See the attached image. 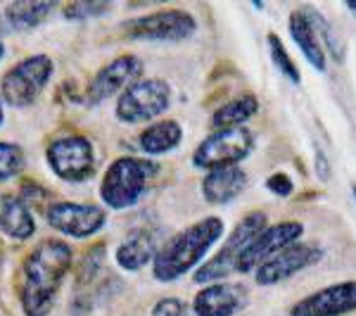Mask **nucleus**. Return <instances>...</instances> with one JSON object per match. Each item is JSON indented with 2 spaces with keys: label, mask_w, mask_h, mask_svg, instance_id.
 Wrapping results in <instances>:
<instances>
[{
  "label": "nucleus",
  "mask_w": 356,
  "mask_h": 316,
  "mask_svg": "<svg viewBox=\"0 0 356 316\" xmlns=\"http://www.w3.org/2000/svg\"><path fill=\"white\" fill-rule=\"evenodd\" d=\"M352 191H354V200H356V186H354V188H352Z\"/></svg>",
  "instance_id": "33"
},
{
  "label": "nucleus",
  "mask_w": 356,
  "mask_h": 316,
  "mask_svg": "<svg viewBox=\"0 0 356 316\" xmlns=\"http://www.w3.org/2000/svg\"><path fill=\"white\" fill-rule=\"evenodd\" d=\"M152 316H191L188 307L176 297H166V300H159L154 304Z\"/></svg>",
  "instance_id": "28"
},
{
  "label": "nucleus",
  "mask_w": 356,
  "mask_h": 316,
  "mask_svg": "<svg viewBox=\"0 0 356 316\" xmlns=\"http://www.w3.org/2000/svg\"><path fill=\"white\" fill-rule=\"evenodd\" d=\"M157 252H159L157 240H154V235L150 231H136L119 245L117 262L126 271H138V269L145 267L150 260H154Z\"/></svg>",
  "instance_id": "18"
},
{
  "label": "nucleus",
  "mask_w": 356,
  "mask_h": 316,
  "mask_svg": "<svg viewBox=\"0 0 356 316\" xmlns=\"http://www.w3.org/2000/svg\"><path fill=\"white\" fill-rule=\"evenodd\" d=\"M247 304V290L238 283L209 285L195 297V314L197 316H233Z\"/></svg>",
  "instance_id": "15"
},
{
  "label": "nucleus",
  "mask_w": 356,
  "mask_h": 316,
  "mask_svg": "<svg viewBox=\"0 0 356 316\" xmlns=\"http://www.w3.org/2000/svg\"><path fill=\"white\" fill-rule=\"evenodd\" d=\"M48 162L60 179L79 183L93 176L95 155L90 141L83 136H65L57 138L48 148Z\"/></svg>",
  "instance_id": "9"
},
{
  "label": "nucleus",
  "mask_w": 356,
  "mask_h": 316,
  "mask_svg": "<svg viewBox=\"0 0 356 316\" xmlns=\"http://www.w3.org/2000/svg\"><path fill=\"white\" fill-rule=\"evenodd\" d=\"M356 309V281L328 285L295 304L292 316H342Z\"/></svg>",
  "instance_id": "13"
},
{
  "label": "nucleus",
  "mask_w": 356,
  "mask_h": 316,
  "mask_svg": "<svg viewBox=\"0 0 356 316\" xmlns=\"http://www.w3.org/2000/svg\"><path fill=\"white\" fill-rule=\"evenodd\" d=\"M247 186V176L240 166H221L211 169L202 181L204 200L211 205H226L238 198Z\"/></svg>",
  "instance_id": "16"
},
{
  "label": "nucleus",
  "mask_w": 356,
  "mask_h": 316,
  "mask_svg": "<svg viewBox=\"0 0 356 316\" xmlns=\"http://www.w3.org/2000/svg\"><path fill=\"white\" fill-rule=\"evenodd\" d=\"M53 74V60L48 55H33L15 65L3 77V97L13 107H26L41 95Z\"/></svg>",
  "instance_id": "5"
},
{
  "label": "nucleus",
  "mask_w": 356,
  "mask_h": 316,
  "mask_svg": "<svg viewBox=\"0 0 356 316\" xmlns=\"http://www.w3.org/2000/svg\"><path fill=\"white\" fill-rule=\"evenodd\" d=\"M105 210L95 205H76V203H57L48 210V223L60 233L86 238L105 226Z\"/></svg>",
  "instance_id": "12"
},
{
  "label": "nucleus",
  "mask_w": 356,
  "mask_h": 316,
  "mask_svg": "<svg viewBox=\"0 0 356 316\" xmlns=\"http://www.w3.org/2000/svg\"><path fill=\"white\" fill-rule=\"evenodd\" d=\"M0 122H3V107H0Z\"/></svg>",
  "instance_id": "32"
},
{
  "label": "nucleus",
  "mask_w": 356,
  "mask_h": 316,
  "mask_svg": "<svg viewBox=\"0 0 356 316\" xmlns=\"http://www.w3.org/2000/svg\"><path fill=\"white\" fill-rule=\"evenodd\" d=\"M143 65L138 57L124 55L117 57L114 62H110L107 67H102L95 74V79L88 86V102L90 105H100L102 100H107L110 95L117 93L119 88L129 86L131 81L136 84V79L140 77Z\"/></svg>",
  "instance_id": "14"
},
{
  "label": "nucleus",
  "mask_w": 356,
  "mask_h": 316,
  "mask_svg": "<svg viewBox=\"0 0 356 316\" xmlns=\"http://www.w3.org/2000/svg\"><path fill=\"white\" fill-rule=\"evenodd\" d=\"M134 41H186L195 33V19L181 10L136 17L122 26Z\"/></svg>",
  "instance_id": "8"
},
{
  "label": "nucleus",
  "mask_w": 356,
  "mask_h": 316,
  "mask_svg": "<svg viewBox=\"0 0 356 316\" xmlns=\"http://www.w3.org/2000/svg\"><path fill=\"white\" fill-rule=\"evenodd\" d=\"M254 138L245 129H221L200 143L193 155V164L200 169H221V166H238L252 152Z\"/></svg>",
  "instance_id": "6"
},
{
  "label": "nucleus",
  "mask_w": 356,
  "mask_h": 316,
  "mask_svg": "<svg viewBox=\"0 0 356 316\" xmlns=\"http://www.w3.org/2000/svg\"><path fill=\"white\" fill-rule=\"evenodd\" d=\"M169 86L159 79H143L131 84L117 102V117L129 124L159 117L169 107Z\"/></svg>",
  "instance_id": "7"
},
{
  "label": "nucleus",
  "mask_w": 356,
  "mask_h": 316,
  "mask_svg": "<svg viewBox=\"0 0 356 316\" xmlns=\"http://www.w3.org/2000/svg\"><path fill=\"white\" fill-rule=\"evenodd\" d=\"M72 264V248L60 240H45L29 255L22 281V307L26 316H48L55 292Z\"/></svg>",
  "instance_id": "1"
},
{
  "label": "nucleus",
  "mask_w": 356,
  "mask_h": 316,
  "mask_svg": "<svg viewBox=\"0 0 356 316\" xmlns=\"http://www.w3.org/2000/svg\"><path fill=\"white\" fill-rule=\"evenodd\" d=\"M316 169L321 171V179H325V181L330 179V166H328V162H325V155L321 150L316 152Z\"/></svg>",
  "instance_id": "30"
},
{
  "label": "nucleus",
  "mask_w": 356,
  "mask_h": 316,
  "mask_svg": "<svg viewBox=\"0 0 356 316\" xmlns=\"http://www.w3.org/2000/svg\"><path fill=\"white\" fill-rule=\"evenodd\" d=\"M264 228H266V214H264V212H252V214H247L245 219L235 226V231L228 235L226 245L219 250V255L211 257L204 267L197 269L195 281H197V283H211V281L226 278L228 274L235 271L238 260H240V255H243V250L247 248V243H250L254 235H259Z\"/></svg>",
  "instance_id": "4"
},
{
  "label": "nucleus",
  "mask_w": 356,
  "mask_h": 316,
  "mask_svg": "<svg viewBox=\"0 0 356 316\" xmlns=\"http://www.w3.org/2000/svg\"><path fill=\"white\" fill-rule=\"evenodd\" d=\"M0 231L15 240H26L36 231L29 207L15 195H0Z\"/></svg>",
  "instance_id": "17"
},
{
  "label": "nucleus",
  "mask_w": 356,
  "mask_h": 316,
  "mask_svg": "<svg viewBox=\"0 0 356 316\" xmlns=\"http://www.w3.org/2000/svg\"><path fill=\"white\" fill-rule=\"evenodd\" d=\"M102 257H105V250H102L100 245L83 257V264H81V269H79V283H90V281L95 278L97 269H100V264H102Z\"/></svg>",
  "instance_id": "27"
},
{
  "label": "nucleus",
  "mask_w": 356,
  "mask_h": 316,
  "mask_svg": "<svg viewBox=\"0 0 356 316\" xmlns=\"http://www.w3.org/2000/svg\"><path fill=\"white\" fill-rule=\"evenodd\" d=\"M24 159H22V150L10 143H0V181L13 179L22 171Z\"/></svg>",
  "instance_id": "25"
},
{
  "label": "nucleus",
  "mask_w": 356,
  "mask_h": 316,
  "mask_svg": "<svg viewBox=\"0 0 356 316\" xmlns=\"http://www.w3.org/2000/svg\"><path fill=\"white\" fill-rule=\"evenodd\" d=\"M107 10H110L107 3H72L65 8V17L67 19H88V17H97Z\"/></svg>",
  "instance_id": "26"
},
{
  "label": "nucleus",
  "mask_w": 356,
  "mask_h": 316,
  "mask_svg": "<svg viewBox=\"0 0 356 316\" xmlns=\"http://www.w3.org/2000/svg\"><path fill=\"white\" fill-rule=\"evenodd\" d=\"M257 110H259L257 97H252V95L235 97V100L226 102V105L216 110L211 124H214L216 129H238V126L247 122L252 114H257Z\"/></svg>",
  "instance_id": "22"
},
{
  "label": "nucleus",
  "mask_w": 356,
  "mask_h": 316,
  "mask_svg": "<svg viewBox=\"0 0 356 316\" xmlns=\"http://www.w3.org/2000/svg\"><path fill=\"white\" fill-rule=\"evenodd\" d=\"M302 235V223H295V221H285V223H275V226H268L264 228L259 235L247 243V248L243 250L238 260V267L235 271H252L254 267H259V262L264 264L266 260H271L275 252H280L283 248L295 243L297 238Z\"/></svg>",
  "instance_id": "10"
},
{
  "label": "nucleus",
  "mask_w": 356,
  "mask_h": 316,
  "mask_svg": "<svg viewBox=\"0 0 356 316\" xmlns=\"http://www.w3.org/2000/svg\"><path fill=\"white\" fill-rule=\"evenodd\" d=\"M157 171V164L140 157H122L117 159L105 174L100 195L112 210H126L134 207L145 195L147 179Z\"/></svg>",
  "instance_id": "3"
},
{
  "label": "nucleus",
  "mask_w": 356,
  "mask_h": 316,
  "mask_svg": "<svg viewBox=\"0 0 356 316\" xmlns=\"http://www.w3.org/2000/svg\"><path fill=\"white\" fill-rule=\"evenodd\" d=\"M223 223L216 216L195 223L186 231L176 233L164 248H159L154 257V278L159 281H176L197 267L200 260L209 252L211 245L221 238Z\"/></svg>",
  "instance_id": "2"
},
{
  "label": "nucleus",
  "mask_w": 356,
  "mask_h": 316,
  "mask_svg": "<svg viewBox=\"0 0 356 316\" xmlns=\"http://www.w3.org/2000/svg\"><path fill=\"white\" fill-rule=\"evenodd\" d=\"M302 13L309 17V22L314 24L316 29V33H318V38H323V43L328 45V50L332 53V57L335 60H344V43L337 38V33H335V29L330 26V22L325 19L321 13H316L314 8H302Z\"/></svg>",
  "instance_id": "23"
},
{
  "label": "nucleus",
  "mask_w": 356,
  "mask_h": 316,
  "mask_svg": "<svg viewBox=\"0 0 356 316\" xmlns=\"http://www.w3.org/2000/svg\"><path fill=\"white\" fill-rule=\"evenodd\" d=\"M53 13V3H13L3 13V26L8 31H29Z\"/></svg>",
  "instance_id": "20"
},
{
  "label": "nucleus",
  "mask_w": 356,
  "mask_h": 316,
  "mask_svg": "<svg viewBox=\"0 0 356 316\" xmlns=\"http://www.w3.org/2000/svg\"><path fill=\"white\" fill-rule=\"evenodd\" d=\"M178 143H181V126L171 119L147 126L140 134V148L147 155H164L174 150Z\"/></svg>",
  "instance_id": "21"
},
{
  "label": "nucleus",
  "mask_w": 356,
  "mask_h": 316,
  "mask_svg": "<svg viewBox=\"0 0 356 316\" xmlns=\"http://www.w3.org/2000/svg\"><path fill=\"white\" fill-rule=\"evenodd\" d=\"M290 33L295 38V43L300 45V50L304 53L312 67H316L318 72L325 69V55H323V45L318 41V33H316L314 24L309 22V17L297 10V13L290 15Z\"/></svg>",
  "instance_id": "19"
},
{
  "label": "nucleus",
  "mask_w": 356,
  "mask_h": 316,
  "mask_svg": "<svg viewBox=\"0 0 356 316\" xmlns=\"http://www.w3.org/2000/svg\"><path fill=\"white\" fill-rule=\"evenodd\" d=\"M266 186H268V191H271V193L283 195V198L295 191V188H292V181L285 174H273L271 179L266 181Z\"/></svg>",
  "instance_id": "29"
},
{
  "label": "nucleus",
  "mask_w": 356,
  "mask_h": 316,
  "mask_svg": "<svg viewBox=\"0 0 356 316\" xmlns=\"http://www.w3.org/2000/svg\"><path fill=\"white\" fill-rule=\"evenodd\" d=\"M3 53H5V48H3V43H0V60H3Z\"/></svg>",
  "instance_id": "31"
},
{
  "label": "nucleus",
  "mask_w": 356,
  "mask_h": 316,
  "mask_svg": "<svg viewBox=\"0 0 356 316\" xmlns=\"http://www.w3.org/2000/svg\"><path fill=\"white\" fill-rule=\"evenodd\" d=\"M268 50H271L273 65L280 69V74H283V77H288L292 84H300V72H297L295 62L290 60L288 50H285V45L280 43V38L275 36V33L268 36Z\"/></svg>",
  "instance_id": "24"
},
{
  "label": "nucleus",
  "mask_w": 356,
  "mask_h": 316,
  "mask_svg": "<svg viewBox=\"0 0 356 316\" xmlns=\"http://www.w3.org/2000/svg\"><path fill=\"white\" fill-rule=\"evenodd\" d=\"M321 257H323V252L316 248V245L292 243L280 252H275L271 260L264 262L261 267L257 269L254 278L259 285H273V283H278V281H285V278H290V276L300 274L302 269L312 267Z\"/></svg>",
  "instance_id": "11"
}]
</instances>
